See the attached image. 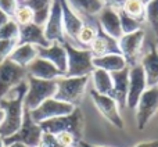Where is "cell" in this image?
Returning a JSON list of instances; mask_svg holds the SVG:
<instances>
[{"label": "cell", "instance_id": "obj_21", "mask_svg": "<svg viewBox=\"0 0 158 147\" xmlns=\"http://www.w3.org/2000/svg\"><path fill=\"white\" fill-rule=\"evenodd\" d=\"M89 50L92 52L93 57H98V56H106V54H121L119 46H118V40L111 36H108L101 28L98 27L97 35H96L93 43L90 44Z\"/></svg>", "mask_w": 158, "mask_h": 147}, {"label": "cell", "instance_id": "obj_4", "mask_svg": "<svg viewBox=\"0 0 158 147\" xmlns=\"http://www.w3.org/2000/svg\"><path fill=\"white\" fill-rule=\"evenodd\" d=\"M27 83L28 90L24 99V107L29 111L39 107L44 100L54 97L56 90H57L56 79L54 81H44V79L32 78V76L27 75Z\"/></svg>", "mask_w": 158, "mask_h": 147}, {"label": "cell", "instance_id": "obj_16", "mask_svg": "<svg viewBox=\"0 0 158 147\" xmlns=\"http://www.w3.org/2000/svg\"><path fill=\"white\" fill-rule=\"evenodd\" d=\"M71 8L82 18L83 22L97 24V15L104 7L103 0H67Z\"/></svg>", "mask_w": 158, "mask_h": 147}, {"label": "cell", "instance_id": "obj_35", "mask_svg": "<svg viewBox=\"0 0 158 147\" xmlns=\"http://www.w3.org/2000/svg\"><path fill=\"white\" fill-rule=\"evenodd\" d=\"M18 4H19L18 0H0V8H2L8 17H11V18H13Z\"/></svg>", "mask_w": 158, "mask_h": 147}, {"label": "cell", "instance_id": "obj_15", "mask_svg": "<svg viewBox=\"0 0 158 147\" xmlns=\"http://www.w3.org/2000/svg\"><path fill=\"white\" fill-rule=\"evenodd\" d=\"M36 52H38V57H42V58H44V60L50 61L52 64H54L64 75L67 74L68 56H67V50H65V47H64V43L53 42V43H50V46H47V47L36 46Z\"/></svg>", "mask_w": 158, "mask_h": 147}, {"label": "cell", "instance_id": "obj_14", "mask_svg": "<svg viewBox=\"0 0 158 147\" xmlns=\"http://www.w3.org/2000/svg\"><path fill=\"white\" fill-rule=\"evenodd\" d=\"M61 10H63V27H64V36L65 42L72 44L74 47H78L77 44V36L83 27L82 18L71 8L67 0H60Z\"/></svg>", "mask_w": 158, "mask_h": 147}, {"label": "cell", "instance_id": "obj_31", "mask_svg": "<svg viewBox=\"0 0 158 147\" xmlns=\"http://www.w3.org/2000/svg\"><path fill=\"white\" fill-rule=\"evenodd\" d=\"M118 14H119L121 28H122L123 35H126V33H132V32H136V31L142 29V27H143L142 22H139L137 19L132 18V17L128 15V14H126L123 10H118Z\"/></svg>", "mask_w": 158, "mask_h": 147}, {"label": "cell", "instance_id": "obj_40", "mask_svg": "<svg viewBox=\"0 0 158 147\" xmlns=\"http://www.w3.org/2000/svg\"><path fill=\"white\" fill-rule=\"evenodd\" d=\"M4 147H28L22 143H18V142H14V143H8V145H4Z\"/></svg>", "mask_w": 158, "mask_h": 147}, {"label": "cell", "instance_id": "obj_2", "mask_svg": "<svg viewBox=\"0 0 158 147\" xmlns=\"http://www.w3.org/2000/svg\"><path fill=\"white\" fill-rule=\"evenodd\" d=\"M42 131L46 133L57 135L60 132H71L75 137L81 142L83 137V126H85V117L83 112L79 107H75V110L71 114L61 115L57 118L43 121L39 124Z\"/></svg>", "mask_w": 158, "mask_h": 147}, {"label": "cell", "instance_id": "obj_19", "mask_svg": "<svg viewBox=\"0 0 158 147\" xmlns=\"http://www.w3.org/2000/svg\"><path fill=\"white\" fill-rule=\"evenodd\" d=\"M112 96L117 101L119 110L126 108V99H128V86H129V67L121 71L112 72Z\"/></svg>", "mask_w": 158, "mask_h": 147}, {"label": "cell", "instance_id": "obj_3", "mask_svg": "<svg viewBox=\"0 0 158 147\" xmlns=\"http://www.w3.org/2000/svg\"><path fill=\"white\" fill-rule=\"evenodd\" d=\"M90 76H60L56 79L57 90L54 99L74 107H79L86 92Z\"/></svg>", "mask_w": 158, "mask_h": 147}, {"label": "cell", "instance_id": "obj_43", "mask_svg": "<svg viewBox=\"0 0 158 147\" xmlns=\"http://www.w3.org/2000/svg\"><path fill=\"white\" fill-rule=\"evenodd\" d=\"M0 147H4V143H3V137L0 136Z\"/></svg>", "mask_w": 158, "mask_h": 147}, {"label": "cell", "instance_id": "obj_1", "mask_svg": "<svg viewBox=\"0 0 158 147\" xmlns=\"http://www.w3.org/2000/svg\"><path fill=\"white\" fill-rule=\"evenodd\" d=\"M28 90L27 79L18 83L0 100V108L4 112V120L0 125V136L4 139L19 129L24 118V99Z\"/></svg>", "mask_w": 158, "mask_h": 147}, {"label": "cell", "instance_id": "obj_6", "mask_svg": "<svg viewBox=\"0 0 158 147\" xmlns=\"http://www.w3.org/2000/svg\"><path fill=\"white\" fill-rule=\"evenodd\" d=\"M42 135H43V131H42L40 125L36 124L35 121L32 120L29 110L25 108L24 118H22V124H21V126H19V129L14 135H11V136L4 137L3 143L8 145V143L18 142V143H22V145H25L28 147H39Z\"/></svg>", "mask_w": 158, "mask_h": 147}, {"label": "cell", "instance_id": "obj_25", "mask_svg": "<svg viewBox=\"0 0 158 147\" xmlns=\"http://www.w3.org/2000/svg\"><path fill=\"white\" fill-rule=\"evenodd\" d=\"M90 79L93 82V90H96L100 94L112 96V78L110 72L94 68L90 74Z\"/></svg>", "mask_w": 158, "mask_h": 147}, {"label": "cell", "instance_id": "obj_17", "mask_svg": "<svg viewBox=\"0 0 158 147\" xmlns=\"http://www.w3.org/2000/svg\"><path fill=\"white\" fill-rule=\"evenodd\" d=\"M97 21H98V27L101 28V31H104L111 38L118 40L123 35L122 28H121L119 14H118V10H115V8L104 6L103 10L97 15Z\"/></svg>", "mask_w": 158, "mask_h": 147}, {"label": "cell", "instance_id": "obj_28", "mask_svg": "<svg viewBox=\"0 0 158 147\" xmlns=\"http://www.w3.org/2000/svg\"><path fill=\"white\" fill-rule=\"evenodd\" d=\"M121 10H123L128 15L137 19L142 24L146 22V4L142 3L140 0H128Z\"/></svg>", "mask_w": 158, "mask_h": 147}, {"label": "cell", "instance_id": "obj_44", "mask_svg": "<svg viewBox=\"0 0 158 147\" xmlns=\"http://www.w3.org/2000/svg\"><path fill=\"white\" fill-rule=\"evenodd\" d=\"M140 2H142V3H144V4H147V3H150L151 0H140Z\"/></svg>", "mask_w": 158, "mask_h": 147}, {"label": "cell", "instance_id": "obj_34", "mask_svg": "<svg viewBox=\"0 0 158 147\" xmlns=\"http://www.w3.org/2000/svg\"><path fill=\"white\" fill-rule=\"evenodd\" d=\"M15 46H17L15 40H0V63L7 60Z\"/></svg>", "mask_w": 158, "mask_h": 147}, {"label": "cell", "instance_id": "obj_13", "mask_svg": "<svg viewBox=\"0 0 158 147\" xmlns=\"http://www.w3.org/2000/svg\"><path fill=\"white\" fill-rule=\"evenodd\" d=\"M147 89L146 75L143 67L140 64L135 67H129V86H128V99H126V107L128 108H136L142 94Z\"/></svg>", "mask_w": 158, "mask_h": 147}, {"label": "cell", "instance_id": "obj_20", "mask_svg": "<svg viewBox=\"0 0 158 147\" xmlns=\"http://www.w3.org/2000/svg\"><path fill=\"white\" fill-rule=\"evenodd\" d=\"M25 43L40 47L50 46V42L44 36L43 27L35 24V22L19 27V36L18 40H17V44H25Z\"/></svg>", "mask_w": 158, "mask_h": 147}, {"label": "cell", "instance_id": "obj_27", "mask_svg": "<svg viewBox=\"0 0 158 147\" xmlns=\"http://www.w3.org/2000/svg\"><path fill=\"white\" fill-rule=\"evenodd\" d=\"M98 29V22L97 24H87L83 22V27L81 28L78 36H77V44L79 49H89L90 44L93 43L96 35H97Z\"/></svg>", "mask_w": 158, "mask_h": 147}, {"label": "cell", "instance_id": "obj_46", "mask_svg": "<svg viewBox=\"0 0 158 147\" xmlns=\"http://www.w3.org/2000/svg\"><path fill=\"white\" fill-rule=\"evenodd\" d=\"M25 2V0H18V3H24Z\"/></svg>", "mask_w": 158, "mask_h": 147}, {"label": "cell", "instance_id": "obj_22", "mask_svg": "<svg viewBox=\"0 0 158 147\" xmlns=\"http://www.w3.org/2000/svg\"><path fill=\"white\" fill-rule=\"evenodd\" d=\"M140 65L143 67V71H144L147 87L157 86L158 85V52L156 49V43L151 44L150 50L143 54V57L140 58Z\"/></svg>", "mask_w": 158, "mask_h": 147}, {"label": "cell", "instance_id": "obj_42", "mask_svg": "<svg viewBox=\"0 0 158 147\" xmlns=\"http://www.w3.org/2000/svg\"><path fill=\"white\" fill-rule=\"evenodd\" d=\"M3 120H4V112H3V110L0 108V125H2Z\"/></svg>", "mask_w": 158, "mask_h": 147}, {"label": "cell", "instance_id": "obj_7", "mask_svg": "<svg viewBox=\"0 0 158 147\" xmlns=\"http://www.w3.org/2000/svg\"><path fill=\"white\" fill-rule=\"evenodd\" d=\"M146 32L142 29L136 31L132 33L122 35L118 39V46H119L121 54L123 56L128 67H135L140 64V54L144 44Z\"/></svg>", "mask_w": 158, "mask_h": 147}, {"label": "cell", "instance_id": "obj_8", "mask_svg": "<svg viewBox=\"0 0 158 147\" xmlns=\"http://www.w3.org/2000/svg\"><path fill=\"white\" fill-rule=\"evenodd\" d=\"M158 111V85L147 87L142 94L136 106V124L137 129L143 131L148 125L150 120Z\"/></svg>", "mask_w": 158, "mask_h": 147}, {"label": "cell", "instance_id": "obj_26", "mask_svg": "<svg viewBox=\"0 0 158 147\" xmlns=\"http://www.w3.org/2000/svg\"><path fill=\"white\" fill-rule=\"evenodd\" d=\"M24 4H27L35 15V24L43 27L49 17L50 8H52L53 0H25Z\"/></svg>", "mask_w": 158, "mask_h": 147}, {"label": "cell", "instance_id": "obj_11", "mask_svg": "<svg viewBox=\"0 0 158 147\" xmlns=\"http://www.w3.org/2000/svg\"><path fill=\"white\" fill-rule=\"evenodd\" d=\"M74 110H75L74 106L52 97V99L44 100L40 106L36 107L35 110H32V111H29V112H31L32 120L35 121L36 124H40V122H43V121L52 120V118H57V117H61V115L71 114Z\"/></svg>", "mask_w": 158, "mask_h": 147}, {"label": "cell", "instance_id": "obj_39", "mask_svg": "<svg viewBox=\"0 0 158 147\" xmlns=\"http://www.w3.org/2000/svg\"><path fill=\"white\" fill-rule=\"evenodd\" d=\"M10 18H11V17H8L7 14H6L4 11H3L2 8H0V27H2V25H4Z\"/></svg>", "mask_w": 158, "mask_h": 147}, {"label": "cell", "instance_id": "obj_23", "mask_svg": "<svg viewBox=\"0 0 158 147\" xmlns=\"http://www.w3.org/2000/svg\"><path fill=\"white\" fill-rule=\"evenodd\" d=\"M93 65H94V68H100L112 74L126 68L128 64H126L122 54H106V56L93 57Z\"/></svg>", "mask_w": 158, "mask_h": 147}, {"label": "cell", "instance_id": "obj_32", "mask_svg": "<svg viewBox=\"0 0 158 147\" xmlns=\"http://www.w3.org/2000/svg\"><path fill=\"white\" fill-rule=\"evenodd\" d=\"M146 22L158 36V0H151L146 4Z\"/></svg>", "mask_w": 158, "mask_h": 147}, {"label": "cell", "instance_id": "obj_18", "mask_svg": "<svg viewBox=\"0 0 158 147\" xmlns=\"http://www.w3.org/2000/svg\"><path fill=\"white\" fill-rule=\"evenodd\" d=\"M27 75L32 78L44 79V81H54V79L64 76V74L50 61L42 57H36L29 65L27 67Z\"/></svg>", "mask_w": 158, "mask_h": 147}, {"label": "cell", "instance_id": "obj_29", "mask_svg": "<svg viewBox=\"0 0 158 147\" xmlns=\"http://www.w3.org/2000/svg\"><path fill=\"white\" fill-rule=\"evenodd\" d=\"M13 19L19 27H22V25H28V24L35 22V15H33V11L31 10L27 4L19 3L15 13H14V15H13Z\"/></svg>", "mask_w": 158, "mask_h": 147}, {"label": "cell", "instance_id": "obj_24", "mask_svg": "<svg viewBox=\"0 0 158 147\" xmlns=\"http://www.w3.org/2000/svg\"><path fill=\"white\" fill-rule=\"evenodd\" d=\"M38 57V52H36V46L33 44H17L11 54L8 56V60L15 63L17 65L27 68L35 58Z\"/></svg>", "mask_w": 158, "mask_h": 147}, {"label": "cell", "instance_id": "obj_9", "mask_svg": "<svg viewBox=\"0 0 158 147\" xmlns=\"http://www.w3.org/2000/svg\"><path fill=\"white\" fill-rule=\"evenodd\" d=\"M27 79V69L17 65L11 60L0 63V100L10 92L13 87Z\"/></svg>", "mask_w": 158, "mask_h": 147}, {"label": "cell", "instance_id": "obj_5", "mask_svg": "<svg viewBox=\"0 0 158 147\" xmlns=\"http://www.w3.org/2000/svg\"><path fill=\"white\" fill-rule=\"evenodd\" d=\"M64 47L68 56L65 76H90L94 69L93 54L89 49H79L64 42Z\"/></svg>", "mask_w": 158, "mask_h": 147}, {"label": "cell", "instance_id": "obj_33", "mask_svg": "<svg viewBox=\"0 0 158 147\" xmlns=\"http://www.w3.org/2000/svg\"><path fill=\"white\" fill-rule=\"evenodd\" d=\"M57 137V140L60 142V145L63 147H77L79 146V140L71 132H60V133L54 135Z\"/></svg>", "mask_w": 158, "mask_h": 147}, {"label": "cell", "instance_id": "obj_10", "mask_svg": "<svg viewBox=\"0 0 158 147\" xmlns=\"http://www.w3.org/2000/svg\"><path fill=\"white\" fill-rule=\"evenodd\" d=\"M90 97H92L93 103H94L96 108L100 111V114L106 118L108 122H111L115 128L118 129H123L125 124L123 120L121 117V110L118 107L117 101L111 97V96H106V94H100L96 90L90 89Z\"/></svg>", "mask_w": 158, "mask_h": 147}, {"label": "cell", "instance_id": "obj_12", "mask_svg": "<svg viewBox=\"0 0 158 147\" xmlns=\"http://www.w3.org/2000/svg\"><path fill=\"white\" fill-rule=\"evenodd\" d=\"M43 31H44V36H46V39L50 43H53V42L64 43L65 42L64 27H63V10H61L60 0H53L49 17H47L46 22L43 25Z\"/></svg>", "mask_w": 158, "mask_h": 147}, {"label": "cell", "instance_id": "obj_37", "mask_svg": "<svg viewBox=\"0 0 158 147\" xmlns=\"http://www.w3.org/2000/svg\"><path fill=\"white\" fill-rule=\"evenodd\" d=\"M103 2L104 6H108V7L115 8V10H121L128 0H103Z\"/></svg>", "mask_w": 158, "mask_h": 147}, {"label": "cell", "instance_id": "obj_45", "mask_svg": "<svg viewBox=\"0 0 158 147\" xmlns=\"http://www.w3.org/2000/svg\"><path fill=\"white\" fill-rule=\"evenodd\" d=\"M156 49H157V52H158V36H157V42H156Z\"/></svg>", "mask_w": 158, "mask_h": 147}, {"label": "cell", "instance_id": "obj_36", "mask_svg": "<svg viewBox=\"0 0 158 147\" xmlns=\"http://www.w3.org/2000/svg\"><path fill=\"white\" fill-rule=\"evenodd\" d=\"M39 147H63V146L60 145V142L57 140V137H56L54 135H52V133H46V132H43Z\"/></svg>", "mask_w": 158, "mask_h": 147}, {"label": "cell", "instance_id": "obj_38", "mask_svg": "<svg viewBox=\"0 0 158 147\" xmlns=\"http://www.w3.org/2000/svg\"><path fill=\"white\" fill-rule=\"evenodd\" d=\"M135 147H158V140H150V142L137 143Z\"/></svg>", "mask_w": 158, "mask_h": 147}, {"label": "cell", "instance_id": "obj_30", "mask_svg": "<svg viewBox=\"0 0 158 147\" xmlns=\"http://www.w3.org/2000/svg\"><path fill=\"white\" fill-rule=\"evenodd\" d=\"M19 36V25L10 18L4 25L0 27V40H18Z\"/></svg>", "mask_w": 158, "mask_h": 147}, {"label": "cell", "instance_id": "obj_41", "mask_svg": "<svg viewBox=\"0 0 158 147\" xmlns=\"http://www.w3.org/2000/svg\"><path fill=\"white\" fill-rule=\"evenodd\" d=\"M79 147H103V146H96V145H89V143L83 142V140H81L79 142Z\"/></svg>", "mask_w": 158, "mask_h": 147}]
</instances>
